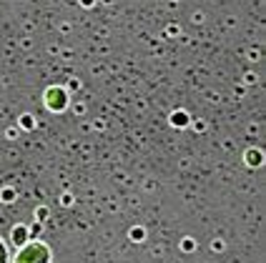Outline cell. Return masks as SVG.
Returning <instances> with one entry per match:
<instances>
[{
	"label": "cell",
	"mask_w": 266,
	"mask_h": 263,
	"mask_svg": "<svg viewBox=\"0 0 266 263\" xmlns=\"http://www.w3.org/2000/svg\"><path fill=\"white\" fill-rule=\"evenodd\" d=\"M18 263H48V251L45 246H30L20 253Z\"/></svg>",
	"instance_id": "obj_1"
},
{
	"label": "cell",
	"mask_w": 266,
	"mask_h": 263,
	"mask_svg": "<svg viewBox=\"0 0 266 263\" xmlns=\"http://www.w3.org/2000/svg\"><path fill=\"white\" fill-rule=\"evenodd\" d=\"M8 261V253H5V246L0 243V263H5Z\"/></svg>",
	"instance_id": "obj_2"
}]
</instances>
